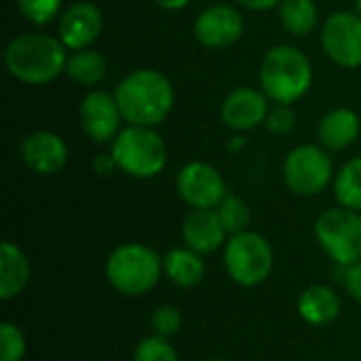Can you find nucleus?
I'll use <instances>...</instances> for the list:
<instances>
[{
  "mask_svg": "<svg viewBox=\"0 0 361 361\" xmlns=\"http://www.w3.org/2000/svg\"><path fill=\"white\" fill-rule=\"evenodd\" d=\"M114 97L123 121L137 127L161 125L165 118H169L176 104L171 80L154 68H140L129 72L116 85Z\"/></svg>",
  "mask_w": 361,
  "mask_h": 361,
  "instance_id": "obj_1",
  "label": "nucleus"
},
{
  "mask_svg": "<svg viewBox=\"0 0 361 361\" xmlns=\"http://www.w3.org/2000/svg\"><path fill=\"white\" fill-rule=\"evenodd\" d=\"M68 49L59 38L38 32L15 36L4 49L8 74L30 87H44L66 74Z\"/></svg>",
  "mask_w": 361,
  "mask_h": 361,
  "instance_id": "obj_2",
  "label": "nucleus"
},
{
  "mask_svg": "<svg viewBox=\"0 0 361 361\" xmlns=\"http://www.w3.org/2000/svg\"><path fill=\"white\" fill-rule=\"evenodd\" d=\"M260 89L273 104H296L313 85L311 59L294 44H277L269 49L260 61Z\"/></svg>",
  "mask_w": 361,
  "mask_h": 361,
  "instance_id": "obj_3",
  "label": "nucleus"
},
{
  "mask_svg": "<svg viewBox=\"0 0 361 361\" xmlns=\"http://www.w3.org/2000/svg\"><path fill=\"white\" fill-rule=\"evenodd\" d=\"M104 275L121 296H146L157 288L161 275H165L163 258L146 243H123L108 254Z\"/></svg>",
  "mask_w": 361,
  "mask_h": 361,
  "instance_id": "obj_4",
  "label": "nucleus"
},
{
  "mask_svg": "<svg viewBox=\"0 0 361 361\" xmlns=\"http://www.w3.org/2000/svg\"><path fill=\"white\" fill-rule=\"evenodd\" d=\"M118 171L137 178L150 180L163 173L167 167L169 150L165 140L154 131V127H137L127 125L114 137L110 148Z\"/></svg>",
  "mask_w": 361,
  "mask_h": 361,
  "instance_id": "obj_5",
  "label": "nucleus"
},
{
  "mask_svg": "<svg viewBox=\"0 0 361 361\" xmlns=\"http://www.w3.org/2000/svg\"><path fill=\"white\" fill-rule=\"evenodd\" d=\"M222 260L226 275L241 288H258L267 283L275 269L273 245L264 235L256 231L228 237Z\"/></svg>",
  "mask_w": 361,
  "mask_h": 361,
  "instance_id": "obj_6",
  "label": "nucleus"
},
{
  "mask_svg": "<svg viewBox=\"0 0 361 361\" xmlns=\"http://www.w3.org/2000/svg\"><path fill=\"white\" fill-rule=\"evenodd\" d=\"M313 233L324 254L336 267L361 260V212L343 205L330 207L317 216Z\"/></svg>",
  "mask_w": 361,
  "mask_h": 361,
  "instance_id": "obj_7",
  "label": "nucleus"
},
{
  "mask_svg": "<svg viewBox=\"0 0 361 361\" xmlns=\"http://www.w3.org/2000/svg\"><path fill=\"white\" fill-rule=\"evenodd\" d=\"M283 182L298 197H315L334 182V165L322 144H300L283 159Z\"/></svg>",
  "mask_w": 361,
  "mask_h": 361,
  "instance_id": "obj_8",
  "label": "nucleus"
},
{
  "mask_svg": "<svg viewBox=\"0 0 361 361\" xmlns=\"http://www.w3.org/2000/svg\"><path fill=\"white\" fill-rule=\"evenodd\" d=\"M176 192L190 209H216L228 195L226 180L212 163L190 161L176 176Z\"/></svg>",
  "mask_w": 361,
  "mask_h": 361,
  "instance_id": "obj_9",
  "label": "nucleus"
},
{
  "mask_svg": "<svg viewBox=\"0 0 361 361\" xmlns=\"http://www.w3.org/2000/svg\"><path fill=\"white\" fill-rule=\"evenodd\" d=\"M322 47L338 68L361 66V15L357 11H336L322 25Z\"/></svg>",
  "mask_w": 361,
  "mask_h": 361,
  "instance_id": "obj_10",
  "label": "nucleus"
},
{
  "mask_svg": "<svg viewBox=\"0 0 361 361\" xmlns=\"http://www.w3.org/2000/svg\"><path fill=\"white\" fill-rule=\"evenodd\" d=\"M192 32L205 49H226L241 40L245 17L235 4H212L197 15Z\"/></svg>",
  "mask_w": 361,
  "mask_h": 361,
  "instance_id": "obj_11",
  "label": "nucleus"
},
{
  "mask_svg": "<svg viewBox=\"0 0 361 361\" xmlns=\"http://www.w3.org/2000/svg\"><path fill=\"white\" fill-rule=\"evenodd\" d=\"M78 121L85 135L95 144H112L121 133L123 114L114 93L91 89L78 106Z\"/></svg>",
  "mask_w": 361,
  "mask_h": 361,
  "instance_id": "obj_12",
  "label": "nucleus"
},
{
  "mask_svg": "<svg viewBox=\"0 0 361 361\" xmlns=\"http://www.w3.org/2000/svg\"><path fill=\"white\" fill-rule=\"evenodd\" d=\"M104 32V13L89 0L72 2L57 21V38L68 51L91 49V44Z\"/></svg>",
  "mask_w": 361,
  "mask_h": 361,
  "instance_id": "obj_13",
  "label": "nucleus"
},
{
  "mask_svg": "<svg viewBox=\"0 0 361 361\" xmlns=\"http://www.w3.org/2000/svg\"><path fill=\"white\" fill-rule=\"evenodd\" d=\"M269 97L262 89L254 87H237L233 89L220 104L222 123L235 133H247L260 125H264L269 116Z\"/></svg>",
  "mask_w": 361,
  "mask_h": 361,
  "instance_id": "obj_14",
  "label": "nucleus"
},
{
  "mask_svg": "<svg viewBox=\"0 0 361 361\" xmlns=\"http://www.w3.org/2000/svg\"><path fill=\"white\" fill-rule=\"evenodd\" d=\"M19 154L23 165L38 176H51L61 171L70 159V150L63 137L49 129H38L27 133L21 140Z\"/></svg>",
  "mask_w": 361,
  "mask_h": 361,
  "instance_id": "obj_15",
  "label": "nucleus"
},
{
  "mask_svg": "<svg viewBox=\"0 0 361 361\" xmlns=\"http://www.w3.org/2000/svg\"><path fill=\"white\" fill-rule=\"evenodd\" d=\"M182 243L201 256L216 254L226 245L228 233L224 231L216 209H190L180 228Z\"/></svg>",
  "mask_w": 361,
  "mask_h": 361,
  "instance_id": "obj_16",
  "label": "nucleus"
},
{
  "mask_svg": "<svg viewBox=\"0 0 361 361\" xmlns=\"http://www.w3.org/2000/svg\"><path fill=\"white\" fill-rule=\"evenodd\" d=\"M296 311L302 322H307L313 328H326L332 326L343 311L341 296L334 288L330 286H309L300 292L296 300Z\"/></svg>",
  "mask_w": 361,
  "mask_h": 361,
  "instance_id": "obj_17",
  "label": "nucleus"
},
{
  "mask_svg": "<svg viewBox=\"0 0 361 361\" xmlns=\"http://www.w3.org/2000/svg\"><path fill=\"white\" fill-rule=\"evenodd\" d=\"M32 277L27 254L13 241L0 243V298L4 302L23 294Z\"/></svg>",
  "mask_w": 361,
  "mask_h": 361,
  "instance_id": "obj_18",
  "label": "nucleus"
},
{
  "mask_svg": "<svg viewBox=\"0 0 361 361\" xmlns=\"http://www.w3.org/2000/svg\"><path fill=\"white\" fill-rule=\"evenodd\" d=\"M360 114L351 108H334L319 121L317 140L326 150H345L360 137Z\"/></svg>",
  "mask_w": 361,
  "mask_h": 361,
  "instance_id": "obj_19",
  "label": "nucleus"
},
{
  "mask_svg": "<svg viewBox=\"0 0 361 361\" xmlns=\"http://www.w3.org/2000/svg\"><path fill=\"white\" fill-rule=\"evenodd\" d=\"M163 273L173 286L188 290L203 281L205 262H203L201 254H197L195 250H190L186 245L173 247L163 256Z\"/></svg>",
  "mask_w": 361,
  "mask_h": 361,
  "instance_id": "obj_20",
  "label": "nucleus"
},
{
  "mask_svg": "<svg viewBox=\"0 0 361 361\" xmlns=\"http://www.w3.org/2000/svg\"><path fill=\"white\" fill-rule=\"evenodd\" d=\"M66 74L72 82L80 87H97L102 80L108 76V61L106 57L95 51V49H82V51H72L68 55L66 63Z\"/></svg>",
  "mask_w": 361,
  "mask_h": 361,
  "instance_id": "obj_21",
  "label": "nucleus"
},
{
  "mask_svg": "<svg viewBox=\"0 0 361 361\" xmlns=\"http://www.w3.org/2000/svg\"><path fill=\"white\" fill-rule=\"evenodd\" d=\"M279 19L288 34L296 38H307L319 25L317 2L315 0H281Z\"/></svg>",
  "mask_w": 361,
  "mask_h": 361,
  "instance_id": "obj_22",
  "label": "nucleus"
},
{
  "mask_svg": "<svg viewBox=\"0 0 361 361\" xmlns=\"http://www.w3.org/2000/svg\"><path fill=\"white\" fill-rule=\"evenodd\" d=\"M332 186L338 205L361 212V157L347 161L338 169Z\"/></svg>",
  "mask_w": 361,
  "mask_h": 361,
  "instance_id": "obj_23",
  "label": "nucleus"
},
{
  "mask_svg": "<svg viewBox=\"0 0 361 361\" xmlns=\"http://www.w3.org/2000/svg\"><path fill=\"white\" fill-rule=\"evenodd\" d=\"M216 212H218V218H220L224 231L228 233V237L250 231L252 209H250V205L239 195H231L228 192L222 199V203L216 207Z\"/></svg>",
  "mask_w": 361,
  "mask_h": 361,
  "instance_id": "obj_24",
  "label": "nucleus"
},
{
  "mask_svg": "<svg viewBox=\"0 0 361 361\" xmlns=\"http://www.w3.org/2000/svg\"><path fill=\"white\" fill-rule=\"evenodd\" d=\"M27 341L23 330L13 322L0 324V361H23Z\"/></svg>",
  "mask_w": 361,
  "mask_h": 361,
  "instance_id": "obj_25",
  "label": "nucleus"
},
{
  "mask_svg": "<svg viewBox=\"0 0 361 361\" xmlns=\"http://www.w3.org/2000/svg\"><path fill=\"white\" fill-rule=\"evenodd\" d=\"M63 0H17L19 13L34 25H47L63 13Z\"/></svg>",
  "mask_w": 361,
  "mask_h": 361,
  "instance_id": "obj_26",
  "label": "nucleus"
},
{
  "mask_svg": "<svg viewBox=\"0 0 361 361\" xmlns=\"http://www.w3.org/2000/svg\"><path fill=\"white\" fill-rule=\"evenodd\" d=\"M133 361H180V357L169 338L150 334L137 343L133 351Z\"/></svg>",
  "mask_w": 361,
  "mask_h": 361,
  "instance_id": "obj_27",
  "label": "nucleus"
},
{
  "mask_svg": "<svg viewBox=\"0 0 361 361\" xmlns=\"http://www.w3.org/2000/svg\"><path fill=\"white\" fill-rule=\"evenodd\" d=\"M182 324H184V317H182V311L173 305H161L152 317H150V328H152V334L154 336H161V338H171L176 336L180 330H182Z\"/></svg>",
  "mask_w": 361,
  "mask_h": 361,
  "instance_id": "obj_28",
  "label": "nucleus"
},
{
  "mask_svg": "<svg viewBox=\"0 0 361 361\" xmlns=\"http://www.w3.org/2000/svg\"><path fill=\"white\" fill-rule=\"evenodd\" d=\"M264 125L275 137H283L296 129V112L288 104H275L271 106Z\"/></svg>",
  "mask_w": 361,
  "mask_h": 361,
  "instance_id": "obj_29",
  "label": "nucleus"
},
{
  "mask_svg": "<svg viewBox=\"0 0 361 361\" xmlns=\"http://www.w3.org/2000/svg\"><path fill=\"white\" fill-rule=\"evenodd\" d=\"M343 269V286H345V292L361 305V260L360 262H353L349 267H341Z\"/></svg>",
  "mask_w": 361,
  "mask_h": 361,
  "instance_id": "obj_30",
  "label": "nucleus"
},
{
  "mask_svg": "<svg viewBox=\"0 0 361 361\" xmlns=\"http://www.w3.org/2000/svg\"><path fill=\"white\" fill-rule=\"evenodd\" d=\"M116 169H118V165H116L112 152H102V154H97V157L93 159V173H95V176L108 178V176H112Z\"/></svg>",
  "mask_w": 361,
  "mask_h": 361,
  "instance_id": "obj_31",
  "label": "nucleus"
},
{
  "mask_svg": "<svg viewBox=\"0 0 361 361\" xmlns=\"http://www.w3.org/2000/svg\"><path fill=\"white\" fill-rule=\"evenodd\" d=\"M237 6H243L247 11H256V13H262V11H271L273 6H279L281 0H235Z\"/></svg>",
  "mask_w": 361,
  "mask_h": 361,
  "instance_id": "obj_32",
  "label": "nucleus"
},
{
  "mask_svg": "<svg viewBox=\"0 0 361 361\" xmlns=\"http://www.w3.org/2000/svg\"><path fill=\"white\" fill-rule=\"evenodd\" d=\"M152 2L165 11H182L190 4V0H152Z\"/></svg>",
  "mask_w": 361,
  "mask_h": 361,
  "instance_id": "obj_33",
  "label": "nucleus"
},
{
  "mask_svg": "<svg viewBox=\"0 0 361 361\" xmlns=\"http://www.w3.org/2000/svg\"><path fill=\"white\" fill-rule=\"evenodd\" d=\"M245 144H247L245 135H233V140L228 142V150H231V152H239Z\"/></svg>",
  "mask_w": 361,
  "mask_h": 361,
  "instance_id": "obj_34",
  "label": "nucleus"
},
{
  "mask_svg": "<svg viewBox=\"0 0 361 361\" xmlns=\"http://www.w3.org/2000/svg\"><path fill=\"white\" fill-rule=\"evenodd\" d=\"M355 8H357V13L361 15V0H355Z\"/></svg>",
  "mask_w": 361,
  "mask_h": 361,
  "instance_id": "obj_35",
  "label": "nucleus"
},
{
  "mask_svg": "<svg viewBox=\"0 0 361 361\" xmlns=\"http://www.w3.org/2000/svg\"><path fill=\"white\" fill-rule=\"evenodd\" d=\"M207 361H228V360H224V357H212V360H207Z\"/></svg>",
  "mask_w": 361,
  "mask_h": 361,
  "instance_id": "obj_36",
  "label": "nucleus"
}]
</instances>
